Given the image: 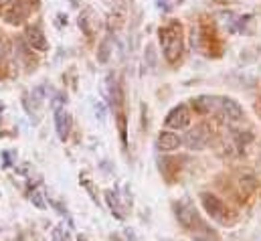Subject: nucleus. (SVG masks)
<instances>
[{
	"label": "nucleus",
	"mask_w": 261,
	"mask_h": 241,
	"mask_svg": "<svg viewBox=\"0 0 261 241\" xmlns=\"http://www.w3.org/2000/svg\"><path fill=\"white\" fill-rule=\"evenodd\" d=\"M160 43H162V51L164 57L174 63L182 53V35H180V27L178 25H168L164 29H160Z\"/></svg>",
	"instance_id": "f257e3e1"
},
{
	"label": "nucleus",
	"mask_w": 261,
	"mask_h": 241,
	"mask_svg": "<svg viewBox=\"0 0 261 241\" xmlns=\"http://www.w3.org/2000/svg\"><path fill=\"white\" fill-rule=\"evenodd\" d=\"M208 138H211V128H208L206 124H196L195 128L187 134L185 144H187L191 150H202V148L206 146Z\"/></svg>",
	"instance_id": "f03ea898"
},
{
	"label": "nucleus",
	"mask_w": 261,
	"mask_h": 241,
	"mask_svg": "<svg viewBox=\"0 0 261 241\" xmlns=\"http://www.w3.org/2000/svg\"><path fill=\"white\" fill-rule=\"evenodd\" d=\"M200 201H202L204 211H206L213 219H217V221H225V213H227V209H225V205H223V201H221V199H217L215 195L202 192Z\"/></svg>",
	"instance_id": "7ed1b4c3"
},
{
	"label": "nucleus",
	"mask_w": 261,
	"mask_h": 241,
	"mask_svg": "<svg viewBox=\"0 0 261 241\" xmlns=\"http://www.w3.org/2000/svg\"><path fill=\"white\" fill-rule=\"evenodd\" d=\"M219 114L229 122H239L243 120V108L231 100V98H221V104H219Z\"/></svg>",
	"instance_id": "20e7f679"
},
{
	"label": "nucleus",
	"mask_w": 261,
	"mask_h": 241,
	"mask_svg": "<svg viewBox=\"0 0 261 241\" xmlns=\"http://www.w3.org/2000/svg\"><path fill=\"white\" fill-rule=\"evenodd\" d=\"M176 217H178V221L182 223V227H187V229H191V231L200 223L195 207H193L191 203H180V205L176 207Z\"/></svg>",
	"instance_id": "39448f33"
},
{
	"label": "nucleus",
	"mask_w": 261,
	"mask_h": 241,
	"mask_svg": "<svg viewBox=\"0 0 261 241\" xmlns=\"http://www.w3.org/2000/svg\"><path fill=\"white\" fill-rule=\"evenodd\" d=\"M191 124V112L187 106H176L168 116H166V126L174 130H182Z\"/></svg>",
	"instance_id": "423d86ee"
},
{
	"label": "nucleus",
	"mask_w": 261,
	"mask_h": 241,
	"mask_svg": "<svg viewBox=\"0 0 261 241\" xmlns=\"http://www.w3.org/2000/svg\"><path fill=\"white\" fill-rule=\"evenodd\" d=\"M29 12H31V4H29L27 0H18V2H14V4L4 12V18L14 25V22H20L22 18H27Z\"/></svg>",
	"instance_id": "0eeeda50"
},
{
	"label": "nucleus",
	"mask_w": 261,
	"mask_h": 241,
	"mask_svg": "<svg viewBox=\"0 0 261 241\" xmlns=\"http://www.w3.org/2000/svg\"><path fill=\"white\" fill-rule=\"evenodd\" d=\"M180 144H182V138L174 132H160L158 136V148L162 152H174L180 148Z\"/></svg>",
	"instance_id": "6e6552de"
},
{
	"label": "nucleus",
	"mask_w": 261,
	"mask_h": 241,
	"mask_svg": "<svg viewBox=\"0 0 261 241\" xmlns=\"http://www.w3.org/2000/svg\"><path fill=\"white\" fill-rule=\"evenodd\" d=\"M219 104H221V98H215V95H200V98L193 100L195 110L196 112H200V114L219 112Z\"/></svg>",
	"instance_id": "1a4fd4ad"
},
{
	"label": "nucleus",
	"mask_w": 261,
	"mask_h": 241,
	"mask_svg": "<svg viewBox=\"0 0 261 241\" xmlns=\"http://www.w3.org/2000/svg\"><path fill=\"white\" fill-rule=\"evenodd\" d=\"M55 128L61 140H65L71 132V116L65 112V108H55Z\"/></svg>",
	"instance_id": "9d476101"
},
{
	"label": "nucleus",
	"mask_w": 261,
	"mask_h": 241,
	"mask_svg": "<svg viewBox=\"0 0 261 241\" xmlns=\"http://www.w3.org/2000/svg\"><path fill=\"white\" fill-rule=\"evenodd\" d=\"M27 41H29V45H31L33 49H37V51H45V49H47L45 35H43L41 29H37V27L27 31Z\"/></svg>",
	"instance_id": "9b49d317"
},
{
	"label": "nucleus",
	"mask_w": 261,
	"mask_h": 241,
	"mask_svg": "<svg viewBox=\"0 0 261 241\" xmlns=\"http://www.w3.org/2000/svg\"><path fill=\"white\" fill-rule=\"evenodd\" d=\"M4 57V39H2V35H0V61Z\"/></svg>",
	"instance_id": "f8f14e48"
},
{
	"label": "nucleus",
	"mask_w": 261,
	"mask_h": 241,
	"mask_svg": "<svg viewBox=\"0 0 261 241\" xmlns=\"http://www.w3.org/2000/svg\"><path fill=\"white\" fill-rule=\"evenodd\" d=\"M8 2H10V0H0V4H8Z\"/></svg>",
	"instance_id": "ddd939ff"
}]
</instances>
